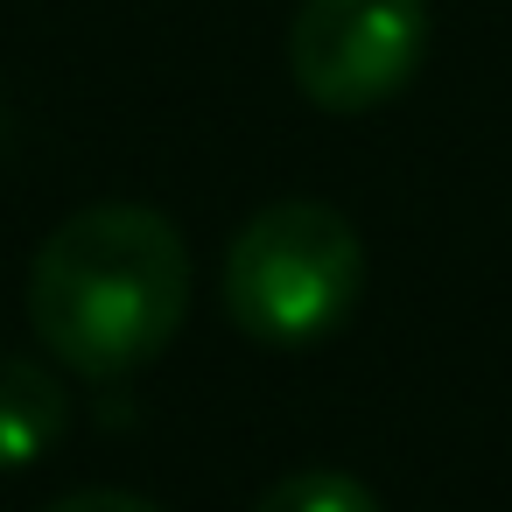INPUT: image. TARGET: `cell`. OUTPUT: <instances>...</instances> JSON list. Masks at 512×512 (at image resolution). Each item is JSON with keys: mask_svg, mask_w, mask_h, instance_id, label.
<instances>
[{"mask_svg": "<svg viewBox=\"0 0 512 512\" xmlns=\"http://www.w3.org/2000/svg\"><path fill=\"white\" fill-rule=\"evenodd\" d=\"M253 512H386V505L351 470H295V477L267 484Z\"/></svg>", "mask_w": 512, "mask_h": 512, "instance_id": "cell-5", "label": "cell"}, {"mask_svg": "<svg viewBox=\"0 0 512 512\" xmlns=\"http://www.w3.org/2000/svg\"><path fill=\"white\" fill-rule=\"evenodd\" d=\"M43 512H162V505H155V498H141V491L92 484V491H71V498H57V505H43Z\"/></svg>", "mask_w": 512, "mask_h": 512, "instance_id": "cell-6", "label": "cell"}, {"mask_svg": "<svg viewBox=\"0 0 512 512\" xmlns=\"http://www.w3.org/2000/svg\"><path fill=\"white\" fill-rule=\"evenodd\" d=\"M365 288V246L337 204L288 197L239 225L225 246V316L267 351L337 337Z\"/></svg>", "mask_w": 512, "mask_h": 512, "instance_id": "cell-2", "label": "cell"}, {"mask_svg": "<svg viewBox=\"0 0 512 512\" xmlns=\"http://www.w3.org/2000/svg\"><path fill=\"white\" fill-rule=\"evenodd\" d=\"M428 57L421 0H302L288 22V78L309 106L358 120L414 85Z\"/></svg>", "mask_w": 512, "mask_h": 512, "instance_id": "cell-3", "label": "cell"}, {"mask_svg": "<svg viewBox=\"0 0 512 512\" xmlns=\"http://www.w3.org/2000/svg\"><path fill=\"white\" fill-rule=\"evenodd\" d=\"M190 309V246L148 204L71 211L29 260V330L78 379L155 365Z\"/></svg>", "mask_w": 512, "mask_h": 512, "instance_id": "cell-1", "label": "cell"}, {"mask_svg": "<svg viewBox=\"0 0 512 512\" xmlns=\"http://www.w3.org/2000/svg\"><path fill=\"white\" fill-rule=\"evenodd\" d=\"M71 428L64 379L22 351H0V470H29L43 463Z\"/></svg>", "mask_w": 512, "mask_h": 512, "instance_id": "cell-4", "label": "cell"}]
</instances>
